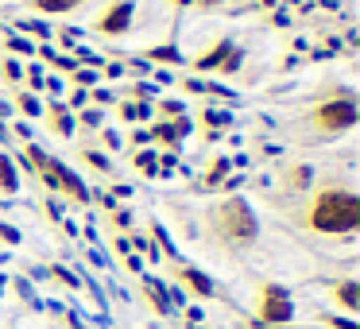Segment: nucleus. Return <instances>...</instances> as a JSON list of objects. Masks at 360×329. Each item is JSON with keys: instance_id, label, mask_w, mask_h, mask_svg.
Here are the masks:
<instances>
[{"instance_id": "obj_1", "label": "nucleus", "mask_w": 360, "mask_h": 329, "mask_svg": "<svg viewBox=\"0 0 360 329\" xmlns=\"http://www.w3.org/2000/svg\"><path fill=\"white\" fill-rule=\"evenodd\" d=\"M310 225L329 236L352 233L360 225V198L352 190H326V194H318V202L310 209Z\"/></svg>"}, {"instance_id": "obj_2", "label": "nucleus", "mask_w": 360, "mask_h": 329, "mask_svg": "<svg viewBox=\"0 0 360 329\" xmlns=\"http://www.w3.org/2000/svg\"><path fill=\"white\" fill-rule=\"evenodd\" d=\"M217 228L225 233V240H236V244L256 240V217H252L248 202H244V198H229L217 209Z\"/></svg>"}, {"instance_id": "obj_3", "label": "nucleus", "mask_w": 360, "mask_h": 329, "mask_svg": "<svg viewBox=\"0 0 360 329\" xmlns=\"http://www.w3.org/2000/svg\"><path fill=\"white\" fill-rule=\"evenodd\" d=\"M290 318H295L290 295L283 287H275V283H267V287L259 290V321H264V325H287Z\"/></svg>"}, {"instance_id": "obj_4", "label": "nucleus", "mask_w": 360, "mask_h": 329, "mask_svg": "<svg viewBox=\"0 0 360 329\" xmlns=\"http://www.w3.org/2000/svg\"><path fill=\"white\" fill-rule=\"evenodd\" d=\"M352 124H356V101L352 97H337V101H326L318 109V128H326V132H341Z\"/></svg>"}, {"instance_id": "obj_5", "label": "nucleus", "mask_w": 360, "mask_h": 329, "mask_svg": "<svg viewBox=\"0 0 360 329\" xmlns=\"http://www.w3.org/2000/svg\"><path fill=\"white\" fill-rule=\"evenodd\" d=\"M128 24H132V4H128V0H117L112 8H105V16H101L105 35H124Z\"/></svg>"}, {"instance_id": "obj_6", "label": "nucleus", "mask_w": 360, "mask_h": 329, "mask_svg": "<svg viewBox=\"0 0 360 329\" xmlns=\"http://www.w3.org/2000/svg\"><path fill=\"white\" fill-rule=\"evenodd\" d=\"M229 55H233V43H217V47H213L210 55H202L194 66H198V70H221Z\"/></svg>"}, {"instance_id": "obj_7", "label": "nucleus", "mask_w": 360, "mask_h": 329, "mask_svg": "<svg viewBox=\"0 0 360 329\" xmlns=\"http://www.w3.org/2000/svg\"><path fill=\"white\" fill-rule=\"evenodd\" d=\"M179 275H182V283H186V287L194 290V295H202V298H210V295H213V283L205 279L202 271H194V267H182Z\"/></svg>"}, {"instance_id": "obj_8", "label": "nucleus", "mask_w": 360, "mask_h": 329, "mask_svg": "<svg viewBox=\"0 0 360 329\" xmlns=\"http://www.w3.org/2000/svg\"><path fill=\"white\" fill-rule=\"evenodd\" d=\"M337 302L345 306V310H360V283H341V287H337Z\"/></svg>"}, {"instance_id": "obj_9", "label": "nucleus", "mask_w": 360, "mask_h": 329, "mask_svg": "<svg viewBox=\"0 0 360 329\" xmlns=\"http://www.w3.org/2000/svg\"><path fill=\"white\" fill-rule=\"evenodd\" d=\"M16 171H12V159L0 155V194H16Z\"/></svg>"}, {"instance_id": "obj_10", "label": "nucleus", "mask_w": 360, "mask_h": 329, "mask_svg": "<svg viewBox=\"0 0 360 329\" xmlns=\"http://www.w3.org/2000/svg\"><path fill=\"white\" fill-rule=\"evenodd\" d=\"M143 290H148V295H151V306H155V310H159V314H167V310H171V302H167V295H163V287H159V283H155V279H143Z\"/></svg>"}, {"instance_id": "obj_11", "label": "nucleus", "mask_w": 360, "mask_h": 329, "mask_svg": "<svg viewBox=\"0 0 360 329\" xmlns=\"http://www.w3.org/2000/svg\"><path fill=\"white\" fill-rule=\"evenodd\" d=\"M51 128H55L58 136H70V117H66V109H51Z\"/></svg>"}, {"instance_id": "obj_12", "label": "nucleus", "mask_w": 360, "mask_h": 329, "mask_svg": "<svg viewBox=\"0 0 360 329\" xmlns=\"http://www.w3.org/2000/svg\"><path fill=\"white\" fill-rule=\"evenodd\" d=\"M155 132H159V136H163V140H179V136H182V132H186V124H182V120H179V124H159V128H155Z\"/></svg>"}, {"instance_id": "obj_13", "label": "nucleus", "mask_w": 360, "mask_h": 329, "mask_svg": "<svg viewBox=\"0 0 360 329\" xmlns=\"http://www.w3.org/2000/svg\"><path fill=\"white\" fill-rule=\"evenodd\" d=\"M35 4H39L43 12H66V8H74L70 0H35Z\"/></svg>"}, {"instance_id": "obj_14", "label": "nucleus", "mask_w": 360, "mask_h": 329, "mask_svg": "<svg viewBox=\"0 0 360 329\" xmlns=\"http://www.w3.org/2000/svg\"><path fill=\"white\" fill-rule=\"evenodd\" d=\"M326 325L329 329H360L356 321H345V318H326Z\"/></svg>"}, {"instance_id": "obj_15", "label": "nucleus", "mask_w": 360, "mask_h": 329, "mask_svg": "<svg viewBox=\"0 0 360 329\" xmlns=\"http://www.w3.org/2000/svg\"><path fill=\"white\" fill-rule=\"evenodd\" d=\"M151 58H167V63L174 58V63H179V51H174V47H163V51H151Z\"/></svg>"}, {"instance_id": "obj_16", "label": "nucleus", "mask_w": 360, "mask_h": 329, "mask_svg": "<svg viewBox=\"0 0 360 329\" xmlns=\"http://www.w3.org/2000/svg\"><path fill=\"white\" fill-rule=\"evenodd\" d=\"M136 163H140V171H148V174H155V159L148 155V151H143L140 159H136Z\"/></svg>"}, {"instance_id": "obj_17", "label": "nucleus", "mask_w": 360, "mask_h": 329, "mask_svg": "<svg viewBox=\"0 0 360 329\" xmlns=\"http://www.w3.org/2000/svg\"><path fill=\"white\" fill-rule=\"evenodd\" d=\"M20 109H24V112H27V117H35V112H39V105H35V101H32V97H20Z\"/></svg>"}, {"instance_id": "obj_18", "label": "nucleus", "mask_w": 360, "mask_h": 329, "mask_svg": "<svg viewBox=\"0 0 360 329\" xmlns=\"http://www.w3.org/2000/svg\"><path fill=\"white\" fill-rule=\"evenodd\" d=\"M225 167H229V163H217V167H213V171H210V179H205V186H213V182H217L221 174H225Z\"/></svg>"}, {"instance_id": "obj_19", "label": "nucleus", "mask_w": 360, "mask_h": 329, "mask_svg": "<svg viewBox=\"0 0 360 329\" xmlns=\"http://www.w3.org/2000/svg\"><path fill=\"white\" fill-rule=\"evenodd\" d=\"M0 236H4V240H12V244L20 240V233H16V228H8V225H0Z\"/></svg>"}, {"instance_id": "obj_20", "label": "nucleus", "mask_w": 360, "mask_h": 329, "mask_svg": "<svg viewBox=\"0 0 360 329\" xmlns=\"http://www.w3.org/2000/svg\"><path fill=\"white\" fill-rule=\"evenodd\" d=\"M202 4H217V0H202Z\"/></svg>"}, {"instance_id": "obj_21", "label": "nucleus", "mask_w": 360, "mask_h": 329, "mask_svg": "<svg viewBox=\"0 0 360 329\" xmlns=\"http://www.w3.org/2000/svg\"><path fill=\"white\" fill-rule=\"evenodd\" d=\"M70 4H78V0H70Z\"/></svg>"}]
</instances>
